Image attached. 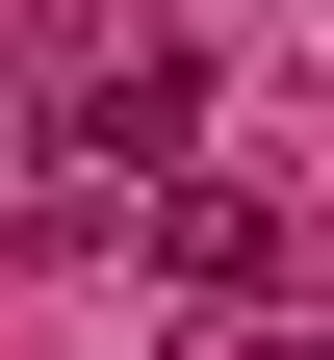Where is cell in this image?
<instances>
[{
  "instance_id": "cell-1",
  "label": "cell",
  "mask_w": 334,
  "mask_h": 360,
  "mask_svg": "<svg viewBox=\"0 0 334 360\" xmlns=\"http://www.w3.org/2000/svg\"><path fill=\"white\" fill-rule=\"evenodd\" d=\"M155 257H206V283H257V257H283V206H257V180H180V206H155Z\"/></svg>"
}]
</instances>
